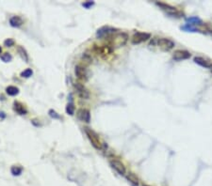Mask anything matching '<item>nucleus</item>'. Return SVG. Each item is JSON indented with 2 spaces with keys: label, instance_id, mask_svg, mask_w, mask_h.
I'll use <instances>...</instances> for the list:
<instances>
[{
  "label": "nucleus",
  "instance_id": "nucleus-11",
  "mask_svg": "<svg viewBox=\"0 0 212 186\" xmlns=\"http://www.w3.org/2000/svg\"><path fill=\"white\" fill-rule=\"evenodd\" d=\"M115 28H112V27H101L100 29L97 30V33H96V36L97 37H104V36H107L110 34H112V33H115L116 32Z\"/></svg>",
  "mask_w": 212,
  "mask_h": 186
},
{
  "label": "nucleus",
  "instance_id": "nucleus-10",
  "mask_svg": "<svg viewBox=\"0 0 212 186\" xmlns=\"http://www.w3.org/2000/svg\"><path fill=\"white\" fill-rule=\"evenodd\" d=\"M173 58L175 59V60H184V59H188L190 58V53L186 50H177L175 51L174 55H173Z\"/></svg>",
  "mask_w": 212,
  "mask_h": 186
},
{
  "label": "nucleus",
  "instance_id": "nucleus-21",
  "mask_svg": "<svg viewBox=\"0 0 212 186\" xmlns=\"http://www.w3.org/2000/svg\"><path fill=\"white\" fill-rule=\"evenodd\" d=\"M66 113L70 116L75 115V106L73 103H68L66 106Z\"/></svg>",
  "mask_w": 212,
  "mask_h": 186
},
{
  "label": "nucleus",
  "instance_id": "nucleus-16",
  "mask_svg": "<svg viewBox=\"0 0 212 186\" xmlns=\"http://www.w3.org/2000/svg\"><path fill=\"white\" fill-rule=\"evenodd\" d=\"M187 23L189 25H200L203 24V21H202L197 16H192V17L187 18Z\"/></svg>",
  "mask_w": 212,
  "mask_h": 186
},
{
  "label": "nucleus",
  "instance_id": "nucleus-1",
  "mask_svg": "<svg viewBox=\"0 0 212 186\" xmlns=\"http://www.w3.org/2000/svg\"><path fill=\"white\" fill-rule=\"evenodd\" d=\"M110 46L113 47H122V46L126 45L127 40H128V35L126 33L123 32H120V33H116L113 34L111 36H110Z\"/></svg>",
  "mask_w": 212,
  "mask_h": 186
},
{
  "label": "nucleus",
  "instance_id": "nucleus-28",
  "mask_svg": "<svg viewBox=\"0 0 212 186\" xmlns=\"http://www.w3.org/2000/svg\"><path fill=\"white\" fill-rule=\"evenodd\" d=\"M1 52H2V48H1V46H0V54H1Z\"/></svg>",
  "mask_w": 212,
  "mask_h": 186
},
{
  "label": "nucleus",
  "instance_id": "nucleus-24",
  "mask_svg": "<svg viewBox=\"0 0 212 186\" xmlns=\"http://www.w3.org/2000/svg\"><path fill=\"white\" fill-rule=\"evenodd\" d=\"M0 58H1V59L4 61V62H9L12 59V55L11 54H9V53H5V54H3L1 56H0Z\"/></svg>",
  "mask_w": 212,
  "mask_h": 186
},
{
  "label": "nucleus",
  "instance_id": "nucleus-6",
  "mask_svg": "<svg viewBox=\"0 0 212 186\" xmlns=\"http://www.w3.org/2000/svg\"><path fill=\"white\" fill-rule=\"evenodd\" d=\"M74 87L77 91V94H78V96L81 98V99H89L90 92L83 85L81 84V83H75Z\"/></svg>",
  "mask_w": 212,
  "mask_h": 186
},
{
  "label": "nucleus",
  "instance_id": "nucleus-26",
  "mask_svg": "<svg viewBox=\"0 0 212 186\" xmlns=\"http://www.w3.org/2000/svg\"><path fill=\"white\" fill-rule=\"evenodd\" d=\"M48 113H49V116H50L51 118H60V115H58V114H57V112H56L55 110L50 109Z\"/></svg>",
  "mask_w": 212,
  "mask_h": 186
},
{
  "label": "nucleus",
  "instance_id": "nucleus-13",
  "mask_svg": "<svg viewBox=\"0 0 212 186\" xmlns=\"http://www.w3.org/2000/svg\"><path fill=\"white\" fill-rule=\"evenodd\" d=\"M9 25L12 27H20L23 25V20L20 16H12L9 19Z\"/></svg>",
  "mask_w": 212,
  "mask_h": 186
},
{
  "label": "nucleus",
  "instance_id": "nucleus-29",
  "mask_svg": "<svg viewBox=\"0 0 212 186\" xmlns=\"http://www.w3.org/2000/svg\"><path fill=\"white\" fill-rule=\"evenodd\" d=\"M210 70H211V71H212V65H211V68H210Z\"/></svg>",
  "mask_w": 212,
  "mask_h": 186
},
{
  "label": "nucleus",
  "instance_id": "nucleus-15",
  "mask_svg": "<svg viewBox=\"0 0 212 186\" xmlns=\"http://www.w3.org/2000/svg\"><path fill=\"white\" fill-rule=\"evenodd\" d=\"M126 179L133 186H139V179H138V177L134 173L129 172L126 175Z\"/></svg>",
  "mask_w": 212,
  "mask_h": 186
},
{
  "label": "nucleus",
  "instance_id": "nucleus-22",
  "mask_svg": "<svg viewBox=\"0 0 212 186\" xmlns=\"http://www.w3.org/2000/svg\"><path fill=\"white\" fill-rule=\"evenodd\" d=\"M32 74H33V71L31 69H27L21 72V76L23 78H29L30 76H32Z\"/></svg>",
  "mask_w": 212,
  "mask_h": 186
},
{
  "label": "nucleus",
  "instance_id": "nucleus-2",
  "mask_svg": "<svg viewBox=\"0 0 212 186\" xmlns=\"http://www.w3.org/2000/svg\"><path fill=\"white\" fill-rule=\"evenodd\" d=\"M84 131H85L86 136H88V138H89V140L91 141L92 146H94L96 149H101V142H100L98 134L90 128H84Z\"/></svg>",
  "mask_w": 212,
  "mask_h": 186
},
{
  "label": "nucleus",
  "instance_id": "nucleus-20",
  "mask_svg": "<svg viewBox=\"0 0 212 186\" xmlns=\"http://www.w3.org/2000/svg\"><path fill=\"white\" fill-rule=\"evenodd\" d=\"M11 172L13 176H20L23 172V167L20 165H12L11 168Z\"/></svg>",
  "mask_w": 212,
  "mask_h": 186
},
{
  "label": "nucleus",
  "instance_id": "nucleus-12",
  "mask_svg": "<svg viewBox=\"0 0 212 186\" xmlns=\"http://www.w3.org/2000/svg\"><path fill=\"white\" fill-rule=\"evenodd\" d=\"M194 62L196 64H198L202 67H204V68H211V63H209V62L208 60H205V58H200V56H196V58H194Z\"/></svg>",
  "mask_w": 212,
  "mask_h": 186
},
{
  "label": "nucleus",
  "instance_id": "nucleus-8",
  "mask_svg": "<svg viewBox=\"0 0 212 186\" xmlns=\"http://www.w3.org/2000/svg\"><path fill=\"white\" fill-rule=\"evenodd\" d=\"M110 165H111V167L112 168H114L116 171L120 174V175H125L126 174V167L123 165V163H121L120 161H118V160H110Z\"/></svg>",
  "mask_w": 212,
  "mask_h": 186
},
{
  "label": "nucleus",
  "instance_id": "nucleus-18",
  "mask_svg": "<svg viewBox=\"0 0 212 186\" xmlns=\"http://www.w3.org/2000/svg\"><path fill=\"white\" fill-rule=\"evenodd\" d=\"M6 92L9 96H15L19 93V89L14 86H9L6 89Z\"/></svg>",
  "mask_w": 212,
  "mask_h": 186
},
{
  "label": "nucleus",
  "instance_id": "nucleus-30",
  "mask_svg": "<svg viewBox=\"0 0 212 186\" xmlns=\"http://www.w3.org/2000/svg\"><path fill=\"white\" fill-rule=\"evenodd\" d=\"M143 186H149V185H143Z\"/></svg>",
  "mask_w": 212,
  "mask_h": 186
},
{
  "label": "nucleus",
  "instance_id": "nucleus-5",
  "mask_svg": "<svg viewBox=\"0 0 212 186\" xmlns=\"http://www.w3.org/2000/svg\"><path fill=\"white\" fill-rule=\"evenodd\" d=\"M157 5H158V6H159L162 9L166 10L167 13L169 15H171V16H173V17H180L181 16V12H178V10L175 8H174V7H171V6H169V5H167V4L159 3V2H158Z\"/></svg>",
  "mask_w": 212,
  "mask_h": 186
},
{
  "label": "nucleus",
  "instance_id": "nucleus-17",
  "mask_svg": "<svg viewBox=\"0 0 212 186\" xmlns=\"http://www.w3.org/2000/svg\"><path fill=\"white\" fill-rule=\"evenodd\" d=\"M17 52H18V54L20 55V56L25 61V62H28V55L27 53V51H25V49L24 47H22V46H18L17 47Z\"/></svg>",
  "mask_w": 212,
  "mask_h": 186
},
{
  "label": "nucleus",
  "instance_id": "nucleus-4",
  "mask_svg": "<svg viewBox=\"0 0 212 186\" xmlns=\"http://www.w3.org/2000/svg\"><path fill=\"white\" fill-rule=\"evenodd\" d=\"M157 44H158V46L159 48H161L164 51L172 50L174 47V41L169 40V39H165V38L157 40Z\"/></svg>",
  "mask_w": 212,
  "mask_h": 186
},
{
  "label": "nucleus",
  "instance_id": "nucleus-19",
  "mask_svg": "<svg viewBox=\"0 0 212 186\" xmlns=\"http://www.w3.org/2000/svg\"><path fill=\"white\" fill-rule=\"evenodd\" d=\"M181 29L186 31V32H200V30L198 28H196L193 25H189V24H186L183 27H181Z\"/></svg>",
  "mask_w": 212,
  "mask_h": 186
},
{
  "label": "nucleus",
  "instance_id": "nucleus-27",
  "mask_svg": "<svg viewBox=\"0 0 212 186\" xmlns=\"http://www.w3.org/2000/svg\"><path fill=\"white\" fill-rule=\"evenodd\" d=\"M94 4V2H92V1H88V2L82 3V6H83L84 8H86V9H89V8L91 7Z\"/></svg>",
  "mask_w": 212,
  "mask_h": 186
},
{
  "label": "nucleus",
  "instance_id": "nucleus-3",
  "mask_svg": "<svg viewBox=\"0 0 212 186\" xmlns=\"http://www.w3.org/2000/svg\"><path fill=\"white\" fill-rule=\"evenodd\" d=\"M150 38H151V35L149 33H145V32H136L132 36V43L134 44H139L141 43H143V41L148 40Z\"/></svg>",
  "mask_w": 212,
  "mask_h": 186
},
{
  "label": "nucleus",
  "instance_id": "nucleus-14",
  "mask_svg": "<svg viewBox=\"0 0 212 186\" xmlns=\"http://www.w3.org/2000/svg\"><path fill=\"white\" fill-rule=\"evenodd\" d=\"M13 108H14V110L16 111L19 115H25V114L28 113V110L25 109V106L22 105V103H20L18 102H14V105H13Z\"/></svg>",
  "mask_w": 212,
  "mask_h": 186
},
{
  "label": "nucleus",
  "instance_id": "nucleus-9",
  "mask_svg": "<svg viewBox=\"0 0 212 186\" xmlns=\"http://www.w3.org/2000/svg\"><path fill=\"white\" fill-rule=\"evenodd\" d=\"M77 118L78 120H80L81 121L83 122H87L89 123L91 120V114L90 111L88 109H85V108H80V109L77 111Z\"/></svg>",
  "mask_w": 212,
  "mask_h": 186
},
{
  "label": "nucleus",
  "instance_id": "nucleus-23",
  "mask_svg": "<svg viewBox=\"0 0 212 186\" xmlns=\"http://www.w3.org/2000/svg\"><path fill=\"white\" fill-rule=\"evenodd\" d=\"M81 58H82V60H84L85 62H87V64H91V62H92V58L89 54H87V53L82 54Z\"/></svg>",
  "mask_w": 212,
  "mask_h": 186
},
{
  "label": "nucleus",
  "instance_id": "nucleus-25",
  "mask_svg": "<svg viewBox=\"0 0 212 186\" xmlns=\"http://www.w3.org/2000/svg\"><path fill=\"white\" fill-rule=\"evenodd\" d=\"M14 44V40L12 39H7L6 40L4 41V45L6 46V47H12Z\"/></svg>",
  "mask_w": 212,
  "mask_h": 186
},
{
  "label": "nucleus",
  "instance_id": "nucleus-7",
  "mask_svg": "<svg viewBox=\"0 0 212 186\" xmlns=\"http://www.w3.org/2000/svg\"><path fill=\"white\" fill-rule=\"evenodd\" d=\"M75 74L76 76V78H78L79 80L82 81H87L88 80V74L87 71L84 67H82L80 65H76L75 67Z\"/></svg>",
  "mask_w": 212,
  "mask_h": 186
}]
</instances>
